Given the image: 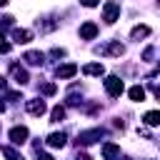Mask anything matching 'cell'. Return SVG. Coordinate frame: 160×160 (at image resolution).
Returning a JSON list of instances; mask_svg holds the SVG:
<instances>
[{
    "label": "cell",
    "instance_id": "cell-1",
    "mask_svg": "<svg viewBox=\"0 0 160 160\" xmlns=\"http://www.w3.org/2000/svg\"><path fill=\"white\" fill-rule=\"evenodd\" d=\"M118 15H120V8H118V2H105V8H102V18H105V22H115L118 20Z\"/></svg>",
    "mask_w": 160,
    "mask_h": 160
},
{
    "label": "cell",
    "instance_id": "cell-2",
    "mask_svg": "<svg viewBox=\"0 0 160 160\" xmlns=\"http://www.w3.org/2000/svg\"><path fill=\"white\" fill-rule=\"evenodd\" d=\"M105 90H108L112 98H118V95L122 92V80H120V78H115V75H110V78L105 80Z\"/></svg>",
    "mask_w": 160,
    "mask_h": 160
},
{
    "label": "cell",
    "instance_id": "cell-3",
    "mask_svg": "<svg viewBox=\"0 0 160 160\" xmlns=\"http://www.w3.org/2000/svg\"><path fill=\"white\" fill-rule=\"evenodd\" d=\"M98 138H102V130H100V128H95V130H88V132H80V135H78V142H82V145H90V142H95Z\"/></svg>",
    "mask_w": 160,
    "mask_h": 160
},
{
    "label": "cell",
    "instance_id": "cell-4",
    "mask_svg": "<svg viewBox=\"0 0 160 160\" xmlns=\"http://www.w3.org/2000/svg\"><path fill=\"white\" fill-rule=\"evenodd\" d=\"M25 110H28L30 115H38V118H40L48 108H45V102H42V100H28V102H25Z\"/></svg>",
    "mask_w": 160,
    "mask_h": 160
},
{
    "label": "cell",
    "instance_id": "cell-5",
    "mask_svg": "<svg viewBox=\"0 0 160 160\" xmlns=\"http://www.w3.org/2000/svg\"><path fill=\"white\" fill-rule=\"evenodd\" d=\"M10 140H12L15 145H22V142L28 140V128H22V125L12 128V130H10Z\"/></svg>",
    "mask_w": 160,
    "mask_h": 160
},
{
    "label": "cell",
    "instance_id": "cell-6",
    "mask_svg": "<svg viewBox=\"0 0 160 160\" xmlns=\"http://www.w3.org/2000/svg\"><path fill=\"white\" fill-rule=\"evenodd\" d=\"M95 35H98V25H95V22H85V25L80 28V38H82V40H92Z\"/></svg>",
    "mask_w": 160,
    "mask_h": 160
},
{
    "label": "cell",
    "instance_id": "cell-7",
    "mask_svg": "<svg viewBox=\"0 0 160 160\" xmlns=\"http://www.w3.org/2000/svg\"><path fill=\"white\" fill-rule=\"evenodd\" d=\"M120 155V148L115 145V142H105L102 145V158L105 160H112V158H118Z\"/></svg>",
    "mask_w": 160,
    "mask_h": 160
},
{
    "label": "cell",
    "instance_id": "cell-8",
    "mask_svg": "<svg viewBox=\"0 0 160 160\" xmlns=\"http://www.w3.org/2000/svg\"><path fill=\"white\" fill-rule=\"evenodd\" d=\"M100 52L102 55H122V45L120 42H108V45L100 48Z\"/></svg>",
    "mask_w": 160,
    "mask_h": 160
},
{
    "label": "cell",
    "instance_id": "cell-9",
    "mask_svg": "<svg viewBox=\"0 0 160 160\" xmlns=\"http://www.w3.org/2000/svg\"><path fill=\"white\" fill-rule=\"evenodd\" d=\"M10 72H12V78H15V82H18V85H25V82H28V72H25L20 65H12V68H10Z\"/></svg>",
    "mask_w": 160,
    "mask_h": 160
},
{
    "label": "cell",
    "instance_id": "cell-10",
    "mask_svg": "<svg viewBox=\"0 0 160 160\" xmlns=\"http://www.w3.org/2000/svg\"><path fill=\"white\" fill-rule=\"evenodd\" d=\"M78 72V65H72V62H68V65H60L58 68V78H72Z\"/></svg>",
    "mask_w": 160,
    "mask_h": 160
},
{
    "label": "cell",
    "instance_id": "cell-11",
    "mask_svg": "<svg viewBox=\"0 0 160 160\" xmlns=\"http://www.w3.org/2000/svg\"><path fill=\"white\" fill-rule=\"evenodd\" d=\"M12 38H15V42H30L32 32H30V30H20V28H15V30H12Z\"/></svg>",
    "mask_w": 160,
    "mask_h": 160
},
{
    "label": "cell",
    "instance_id": "cell-12",
    "mask_svg": "<svg viewBox=\"0 0 160 160\" xmlns=\"http://www.w3.org/2000/svg\"><path fill=\"white\" fill-rule=\"evenodd\" d=\"M65 140H68V138H65V132H52V135L48 138V145H52V148H62V145H65Z\"/></svg>",
    "mask_w": 160,
    "mask_h": 160
},
{
    "label": "cell",
    "instance_id": "cell-13",
    "mask_svg": "<svg viewBox=\"0 0 160 160\" xmlns=\"http://www.w3.org/2000/svg\"><path fill=\"white\" fill-rule=\"evenodd\" d=\"M82 72H85V75H102V72H105V68H102L100 62H90V65H85V68H82Z\"/></svg>",
    "mask_w": 160,
    "mask_h": 160
},
{
    "label": "cell",
    "instance_id": "cell-14",
    "mask_svg": "<svg viewBox=\"0 0 160 160\" xmlns=\"http://www.w3.org/2000/svg\"><path fill=\"white\" fill-rule=\"evenodd\" d=\"M25 60H28L30 65H42V52H35V50H30V52H25Z\"/></svg>",
    "mask_w": 160,
    "mask_h": 160
},
{
    "label": "cell",
    "instance_id": "cell-15",
    "mask_svg": "<svg viewBox=\"0 0 160 160\" xmlns=\"http://www.w3.org/2000/svg\"><path fill=\"white\" fill-rule=\"evenodd\" d=\"M148 125H160V110H150V112H145V118H142Z\"/></svg>",
    "mask_w": 160,
    "mask_h": 160
},
{
    "label": "cell",
    "instance_id": "cell-16",
    "mask_svg": "<svg viewBox=\"0 0 160 160\" xmlns=\"http://www.w3.org/2000/svg\"><path fill=\"white\" fill-rule=\"evenodd\" d=\"M132 40H138V38H145V35H150V28L148 25H138V28H132Z\"/></svg>",
    "mask_w": 160,
    "mask_h": 160
},
{
    "label": "cell",
    "instance_id": "cell-17",
    "mask_svg": "<svg viewBox=\"0 0 160 160\" xmlns=\"http://www.w3.org/2000/svg\"><path fill=\"white\" fill-rule=\"evenodd\" d=\"M128 95H130V100H135V102H140V100L145 98V90H142L140 85H135V88H130V92H128Z\"/></svg>",
    "mask_w": 160,
    "mask_h": 160
},
{
    "label": "cell",
    "instance_id": "cell-18",
    "mask_svg": "<svg viewBox=\"0 0 160 160\" xmlns=\"http://www.w3.org/2000/svg\"><path fill=\"white\" fill-rule=\"evenodd\" d=\"M50 115H52V122H60V120L65 118V108H60V105H58V108H52V112H50Z\"/></svg>",
    "mask_w": 160,
    "mask_h": 160
},
{
    "label": "cell",
    "instance_id": "cell-19",
    "mask_svg": "<svg viewBox=\"0 0 160 160\" xmlns=\"http://www.w3.org/2000/svg\"><path fill=\"white\" fill-rule=\"evenodd\" d=\"M2 155H5L8 160H22V155H20V152H15L12 148H2Z\"/></svg>",
    "mask_w": 160,
    "mask_h": 160
},
{
    "label": "cell",
    "instance_id": "cell-20",
    "mask_svg": "<svg viewBox=\"0 0 160 160\" xmlns=\"http://www.w3.org/2000/svg\"><path fill=\"white\" fill-rule=\"evenodd\" d=\"M42 92H45V95H55V85H52V82H45V85H42Z\"/></svg>",
    "mask_w": 160,
    "mask_h": 160
},
{
    "label": "cell",
    "instance_id": "cell-21",
    "mask_svg": "<svg viewBox=\"0 0 160 160\" xmlns=\"http://www.w3.org/2000/svg\"><path fill=\"white\" fill-rule=\"evenodd\" d=\"M8 50H10V45H8V42L2 40V35H0V52H8Z\"/></svg>",
    "mask_w": 160,
    "mask_h": 160
},
{
    "label": "cell",
    "instance_id": "cell-22",
    "mask_svg": "<svg viewBox=\"0 0 160 160\" xmlns=\"http://www.w3.org/2000/svg\"><path fill=\"white\" fill-rule=\"evenodd\" d=\"M80 2H82L85 8H95V5H98V0H80Z\"/></svg>",
    "mask_w": 160,
    "mask_h": 160
},
{
    "label": "cell",
    "instance_id": "cell-23",
    "mask_svg": "<svg viewBox=\"0 0 160 160\" xmlns=\"http://www.w3.org/2000/svg\"><path fill=\"white\" fill-rule=\"evenodd\" d=\"M38 160H52V158H50L48 152H38Z\"/></svg>",
    "mask_w": 160,
    "mask_h": 160
},
{
    "label": "cell",
    "instance_id": "cell-24",
    "mask_svg": "<svg viewBox=\"0 0 160 160\" xmlns=\"http://www.w3.org/2000/svg\"><path fill=\"white\" fill-rule=\"evenodd\" d=\"M152 92H155V98H160V85H155V88H152Z\"/></svg>",
    "mask_w": 160,
    "mask_h": 160
},
{
    "label": "cell",
    "instance_id": "cell-25",
    "mask_svg": "<svg viewBox=\"0 0 160 160\" xmlns=\"http://www.w3.org/2000/svg\"><path fill=\"white\" fill-rule=\"evenodd\" d=\"M75 160H90V158H88V155H78Z\"/></svg>",
    "mask_w": 160,
    "mask_h": 160
},
{
    "label": "cell",
    "instance_id": "cell-26",
    "mask_svg": "<svg viewBox=\"0 0 160 160\" xmlns=\"http://www.w3.org/2000/svg\"><path fill=\"white\" fill-rule=\"evenodd\" d=\"M2 110H5V105H2V100H0V112H2Z\"/></svg>",
    "mask_w": 160,
    "mask_h": 160
},
{
    "label": "cell",
    "instance_id": "cell-27",
    "mask_svg": "<svg viewBox=\"0 0 160 160\" xmlns=\"http://www.w3.org/2000/svg\"><path fill=\"white\" fill-rule=\"evenodd\" d=\"M5 2H8V0H0V8H2V5H5Z\"/></svg>",
    "mask_w": 160,
    "mask_h": 160
},
{
    "label": "cell",
    "instance_id": "cell-28",
    "mask_svg": "<svg viewBox=\"0 0 160 160\" xmlns=\"http://www.w3.org/2000/svg\"><path fill=\"white\" fill-rule=\"evenodd\" d=\"M158 68H160V65H158Z\"/></svg>",
    "mask_w": 160,
    "mask_h": 160
}]
</instances>
